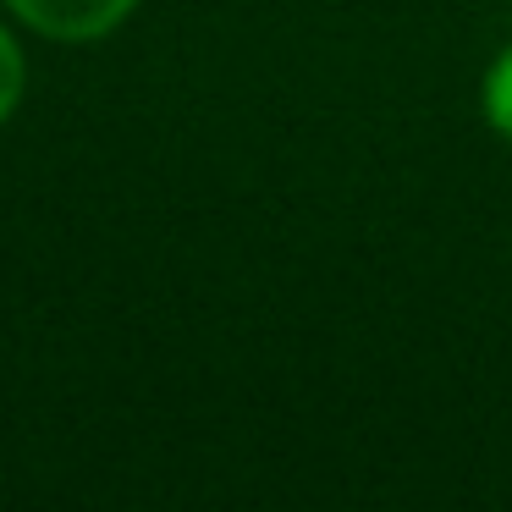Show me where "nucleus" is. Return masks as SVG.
Segmentation results:
<instances>
[{
	"label": "nucleus",
	"instance_id": "nucleus-1",
	"mask_svg": "<svg viewBox=\"0 0 512 512\" xmlns=\"http://www.w3.org/2000/svg\"><path fill=\"white\" fill-rule=\"evenodd\" d=\"M138 6L144 0H0V12L28 39H45L61 50H89L116 39L138 17Z\"/></svg>",
	"mask_w": 512,
	"mask_h": 512
},
{
	"label": "nucleus",
	"instance_id": "nucleus-2",
	"mask_svg": "<svg viewBox=\"0 0 512 512\" xmlns=\"http://www.w3.org/2000/svg\"><path fill=\"white\" fill-rule=\"evenodd\" d=\"M28 100V34L0 12V133L17 122Z\"/></svg>",
	"mask_w": 512,
	"mask_h": 512
},
{
	"label": "nucleus",
	"instance_id": "nucleus-3",
	"mask_svg": "<svg viewBox=\"0 0 512 512\" xmlns=\"http://www.w3.org/2000/svg\"><path fill=\"white\" fill-rule=\"evenodd\" d=\"M479 116L512 149V45H501L485 61V72H479Z\"/></svg>",
	"mask_w": 512,
	"mask_h": 512
}]
</instances>
